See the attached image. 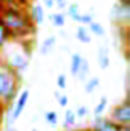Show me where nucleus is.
<instances>
[{"mask_svg":"<svg viewBox=\"0 0 130 131\" xmlns=\"http://www.w3.org/2000/svg\"><path fill=\"white\" fill-rule=\"evenodd\" d=\"M0 18L8 28L12 40H32L37 32V26L32 23L26 8L0 5Z\"/></svg>","mask_w":130,"mask_h":131,"instance_id":"nucleus-1","label":"nucleus"},{"mask_svg":"<svg viewBox=\"0 0 130 131\" xmlns=\"http://www.w3.org/2000/svg\"><path fill=\"white\" fill-rule=\"evenodd\" d=\"M15 46L9 41L5 47L0 49V60L9 66L17 73L25 72L29 67L31 60V40H12Z\"/></svg>","mask_w":130,"mask_h":131,"instance_id":"nucleus-2","label":"nucleus"},{"mask_svg":"<svg viewBox=\"0 0 130 131\" xmlns=\"http://www.w3.org/2000/svg\"><path fill=\"white\" fill-rule=\"evenodd\" d=\"M22 76L0 60V104L6 108L11 107L20 92Z\"/></svg>","mask_w":130,"mask_h":131,"instance_id":"nucleus-3","label":"nucleus"},{"mask_svg":"<svg viewBox=\"0 0 130 131\" xmlns=\"http://www.w3.org/2000/svg\"><path fill=\"white\" fill-rule=\"evenodd\" d=\"M90 131H130V125H119L113 122L110 117L99 116L92 121V125L89 127Z\"/></svg>","mask_w":130,"mask_h":131,"instance_id":"nucleus-4","label":"nucleus"},{"mask_svg":"<svg viewBox=\"0 0 130 131\" xmlns=\"http://www.w3.org/2000/svg\"><path fill=\"white\" fill-rule=\"evenodd\" d=\"M110 119L119 125H130V102L126 98L123 102L116 104L110 113Z\"/></svg>","mask_w":130,"mask_h":131,"instance_id":"nucleus-5","label":"nucleus"},{"mask_svg":"<svg viewBox=\"0 0 130 131\" xmlns=\"http://www.w3.org/2000/svg\"><path fill=\"white\" fill-rule=\"evenodd\" d=\"M112 21L118 26H123L124 29L129 26L130 21V5H121V3H115L110 12Z\"/></svg>","mask_w":130,"mask_h":131,"instance_id":"nucleus-6","label":"nucleus"},{"mask_svg":"<svg viewBox=\"0 0 130 131\" xmlns=\"http://www.w3.org/2000/svg\"><path fill=\"white\" fill-rule=\"evenodd\" d=\"M31 20L35 26H41L44 23V8L40 5V3H31L28 8H26Z\"/></svg>","mask_w":130,"mask_h":131,"instance_id":"nucleus-7","label":"nucleus"},{"mask_svg":"<svg viewBox=\"0 0 130 131\" xmlns=\"http://www.w3.org/2000/svg\"><path fill=\"white\" fill-rule=\"evenodd\" d=\"M98 66L101 70H106L110 66V57H109L107 46H99V49H98Z\"/></svg>","mask_w":130,"mask_h":131,"instance_id":"nucleus-8","label":"nucleus"},{"mask_svg":"<svg viewBox=\"0 0 130 131\" xmlns=\"http://www.w3.org/2000/svg\"><path fill=\"white\" fill-rule=\"evenodd\" d=\"M75 38H77L80 43H83V44H89V43L92 41V35H90V32H89L87 26H83V25L77 26V31H75Z\"/></svg>","mask_w":130,"mask_h":131,"instance_id":"nucleus-9","label":"nucleus"},{"mask_svg":"<svg viewBox=\"0 0 130 131\" xmlns=\"http://www.w3.org/2000/svg\"><path fill=\"white\" fill-rule=\"evenodd\" d=\"M55 44H57V37H55V35H48V37L43 40L41 46H40V53H41V55H48V53L55 47Z\"/></svg>","mask_w":130,"mask_h":131,"instance_id":"nucleus-10","label":"nucleus"},{"mask_svg":"<svg viewBox=\"0 0 130 131\" xmlns=\"http://www.w3.org/2000/svg\"><path fill=\"white\" fill-rule=\"evenodd\" d=\"M89 73H90V66H89V61L83 57V60H81V64H80V69H78V72H77V79L78 81H81V82H86V79L89 78Z\"/></svg>","mask_w":130,"mask_h":131,"instance_id":"nucleus-11","label":"nucleus"},{"mask_svg":"<svg viewBox=\"0 0 130 131\" xmlns=\"http://www.w3.org/2000/svg\"><path fill=\"white\" fill-rule=\"evenodd\" d=\"M75 124H77V116H75V111L73 110H66L64 111V121H63V128L66 131L70 130L72 127H75Z\"/></svg>","mask_w":130,"mask_h":131,"instance_id":"nucleus-12","label":"nucleus"},{"mask_svg":"<svg viewBox=\"0 0 130 131\" xmlns=\"http://www.w3.org/2000/svg\"><path fill=\"white\" fill-rule=\"evenodd\" d=\"M81 60H83V55L81 53H72L70 57V66H69V70H70V75L72 76H77V72L80 69V64H81Z\"/></svg>","mask_w":130,"mask_h":131,"instance_id":"nucleus-13","label":"nucleus"},{"mask_svg":"<svg viewBox=\"0 0 130 131\" xmlns=\"http://www.w3.org/2000/svg\"><path fill=\"white\" fill-rule=\"evenodd\" d=\"M87 29H89L90 35H95V37H99V38H103V37L106 35V29H104V26H103L101 23L95 21V20H94L92 23L87 25Z\"/></svg>","mask_w":130,"mask_h":131,"instance_id":"nucleus-14","label":"nucleus"},{"mask_svg":"<svg viewBox=\"0 0 130 131\" xmlns=\"http://www.w3.org/2000/svg\"><path fill=\"white\" fill-rule=\"evenodd\" d=\"M11 40H12V38H11V34H9L8 28L5 26V23H3L2 18H0V49L5 47Z\"/></svg>","mask_w":130,"mask_h":131,"instance_id":"nucleus-15","label":"nucleus"},{"mask_svg":"<svg viewBox=\"0 0 130 131\" xmlns=\"http://www.w3.org/2000/svg\"><path fill=\"white\" fill-rule=\"evenodd\" d=\"M98 85H99V78H98V76L87 78L86 82H84V92H86L87 95H92V93L98 89Z\"/></svg>","mask_w":130,"mask_h":131,"instance_id":"nucleus-16","label":"nucleus"},{"mask_svg":"<svg viewBox=\"0 0 130 131\" xmlns=\"http://www.w3.org/2000/svg\"><path fill=\"white\" fill-rule=\"evenodd\" d=\"M49 20H51L52 26H55V28H63L64 23H66V15L63 12H54V14L49 15Z\"/></svg>","mask_w":130,"mask_h":131,"instance_id":"nucleus-17","label":"nucleus"},{"mask_svg":"<svg viewBox=\"0 0 130 131\" xmlns=\"http://www.w3.org/2000/svg\"><path fill=\"white\" fill-rule=\"evenodd\" d=\"M81 14V11H80V5L78 3H70V5H67L66 6V14L64 15H69L73 21L77 20V17Z\"/></svg>","mask_w":130,"mask_h":131,"instance_id":"nucleus-18","label":"nucleus"},{"mask_svg":"<svg viewBox=\"0 0 130 131\" xmlns=\"http://www.w3.org/2000/svg\"><path fill=\"white\" fill-rule=\"evenodd\" d=\"M106 107H107V98H106V96H101L99 101H98V104L95 105V108H94V116H95V117L103 116L104 111H106Z\"/></svg>","mask_w":130,"mask_h":131,"instance_id":"nucleus-19","label":"nucleus"},{"mask_svg":"<svg viewBox=\"0 0 130 131\" xmlns=\"http://www.w3.org/2000/svg\"><path fill=\"white\" fill-rule=\"evenodd\" d=\"M44 121L51 125V127H57L58 125V113L54 110H49L44 113Z\"/></svg>","mask_w":130,"mask_h":131,"instance_id":"nucleus-20","label":"nucleus"},{"mask_svg":"<svg viewBox=\"0 0 130 131\" xmlns=\"http://www.w3.org/2000/svg\"><path fill=\"white\" fill-rule=\"evenodd\" d=\"M77 23H80V25H83V26H87L89 23H92L94 21V14L92 12H86V14H80L78 17H77V20H75Z\"/></svg>","mask_w":130,"mask_h":131,"instance_id":"nucleus-21","label":"nucleus"},{"mask_svg":"<svg viewBox=\"0 0 130 131\" xmlns=\"http://www.w3.org/2000/svg\"><path fill=\"white\" fill-rule=\"evenodd\" d=\"M66 85H67V76H66L64 73H60V75L57 76V87H58L60 90H64Z\"/></svg>","mask_w":130,"mask_h":131,"instance_id":"nucleus-22","label":"nucleus"},{"mask_svg":"<svg viewBox=\"0 0 130 131\" xmlns=\"http://www.w3.org/2000/svg\"><path fill=\"white\" fill-rule=\"evenodd\" d=\"M87 113H89V110H87V107H86V105H78V107H77V110H75V116H77V119H78V117H80V119L86 117V116H87Z\"/></svg>","mask_w":130,"mask_h":131,"instance_id":"nucleus-23","label":"nucleus"},{"mask_svg":"<svg viewBox=\"0 0 130 131\" xmlns=\"http://www.w3.org/2000/svg\"><path fill=\"white\" fill-rule=\"evenodd\" d=\"M57 102H58V105H60V107L66 108V107H67V104H69V96H66V95H60V96L57 98Z\"/></svg>","mask_w":130,"mask_h":131,"instance_id":"nucleus-24","label":"nucleus"},{"mask_svg":"<svg viewBox=\"0 0 130 131\" xmlns=\"http://www.w3.org/2000/svg\"><path fill=\"white\" fill-rule=\"evenodd\" d=\"M41 2V6L43 8H48V9H52L55 6V2L54 0H40Z\"/></svg>","mask_w":130,"mask_h":131,"instance_id":"nucleus-25","label":"nucleus"},{"mask_svg":"<svg viewBox=\"0 0 130 131\" xmlns=\"http://www.w3.org/2000/svg\"><path fill=\"white\" fill-rule=\"evenodd\" d=\"M54 2L58 9H66V6H67V0H54Z\"/></svg>","mask_w":130,"mask_h":131,"instance_id":"nucleus-26","label":"nucleus"},{"mask_svg":"<svg viewBox=\"0 0 130 131\" xmlns=\"http://www.w3.org/2000/svg\"><path fill=\"white\" fill-rule=\"evenodd\" d=\"M3 116H5V107L0 104V127L3 125Z\"/></svg>","mask_w":130,"mask_h":131,"instance_id":"nucleus-27","label":"nucleus"},{"mask_svg":"<svg viewBox=\"0 0 130 131\" xmlns=\"http://www.w3.org/2000/svg\"><path fill=\"white\" fill-rule=\"evenodd\" d=\"M116 3H121V5H130V0H116Z\"/></svg>","mask_w":130,"mask_h":131,"instance_id":"nucleus-28","label":"nucleus"},{"mask_svg":"<svg viewBox=\"0 0 130 131\" xmlns=\"http://www.w3.org/2000/svg\"><path fill=\"white\" fill-rule=\"evenodd\" d=\"M5 131H17L15 127H5Z\"/></svg>","mask_w":130,"mask_h":131,"instance_id":"nucleus-29","label":"nucleus"},{"mask_svg":"<svg viewBox=\"0 0 130 131\" xmlns=\"http://www.w3.org/2000/svg\"><path fill=\"white\" fill-rule=\"evenodd\" d=\"M73 131H90L89 128H81V130H73Z\"/></svg>","mask_w":130,"mask_h":131,"instance_id":"nucleus-30","label":"nucleus"},{"mask_svg":"<svg viewBox=\"0 0 130 131\" xmlns=\"http://www.w3.org/2000/svg\"><path fill=\"white\" fill-rule=\"evenodd\" d=\"M32 131H40V130H37V128H34V130Z\"/></svg>","mask_w":130,"mask_h":131,"instance_id":"nucleus-31","label":"nucleus"}]
</instances>
